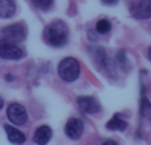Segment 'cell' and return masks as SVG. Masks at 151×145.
<instances>
[{
	"instance_id": "44dd1931",
	"label": "cell",
	"mask_w": 151,
	"mask_h": 145,
	"mask_svg": "<svg viewBox=\"0 0 151 145\" xmlns=\"http://www.w3.org/2000/svg\"><path fill=\"white\" fill-rule=\"evenodd\" d=\"M147 58L151 61V46L149 48V50H147Z\"/></svg>"
},
{
	"instance_id": "8992f818",
	"label": "cell",
	"mask_w": 151,
	"mask_h": 145,
	"mask_svg": "<svg viewBox=\"0 0 151 145\" xmlns=\"http://www.w3.org/2000/svg\"><path fill=\"white\" fill-rule=\"evenodd\" d=\"M77 104L80 107V109L83 114H97L101 111V104L97 100L94 96H88V95H82L77 98Z\"/></svg>"
},
{
	"instance_id": "277c9868",
	"label": "cell",
	"mask_w": 151,
	"mask_h": 145,
	"mask_svg": "<svg viewBox=\"0 0 151 145\" xmlns=\"http://www.w3.org/2000/svg\"><path fill=\"white\" fill-rule=\"evenodd\" d=\"M24 57V50L15 42L0 38V58L11 61H19Z\"/></svg>"
},
{
	"instance_id": "8fae6325",
	"label": "cell",
	"mask_w": 151,
	"mask_h": 145,
	"mask_svg": "<svg viewBox=\"0 0 151 145\" xmlns=\"http://www.w3.org/2000/svg\"><path fill=\"white\" fill-rule=\"evenodd\" d=\"M134 17L138 20H147L151 17V0H141L134 9Z\"/></svg>"
},
{
	"instance_id": "7c38bea8",
	"label": "cell",
	"mask_w": 151,
	"mask_h": 145,
	"mask_svg": "<svg viewBox=\"0 0 151 145\" xmlns=\"http://www.w3.org/2000/svg\"><path fill=\"white\" fill-rule=\"evenodd\" d=\"M17 11L15 0H0V18H11Z\"/></svg>"
},
{
	"instance_id": "9a60e30c",
	"label": "cell",
	"mask_w": 151,
	"mask_h": 145,
	"mask_svg": "<svg viewBox=\"0 0 151 145\" xmlns=\"http://www.w3.org/2000/svg\"><path fill=\"white\" fill-rule=\"evenodd\" d=\"M111 31V23L106 18H101L96 23V32L99 34H106Z\"/></svg>"
},
{
	"instance_id": "9c48e42d",
	"label": "cell",
	"mask_w": 151,
	"mask_h": 145,
	"mask_svg": "<svg viewBox=\"0 0 151 145\" xmlns=\"http://www.w3.org/2000/svg\"><path fill=\"white\" fill-rule=\"evenodd\" d=\"M91 54V58H93V62L96 63V66L98 69H105L107 66V54L106 50L102 46H93L89 49Z\"/></svg>"
},
{
	"instance_id": "ba28073f",
	"label": "cell",
	"mask_w": 151,
	"mask_h": 145,
	"mask_svg": "<svg viewBox=\"0 0 151 145\" xmlns=\"http://www.w3.org/2000/svg\"><path fill=\"white\" fill-rule=\"evenodd\" d=\"M52 136H53V132L49 125H40V127L35 131L33 141L37 145H47L50 141Z\"/></svg>"
},
{
	"instance_id": "7a4b0ae2",
	"label": "cell",
	"mask_w": 151,
	"mask_h": 145,
	"mask_svg": "<svg viewBox=\"0 0 151 145\" xmlns=\"http://www.w3.org/2000/svg\"><path fill=\"white\" fill-rule=\"evenodd\" d=\"M57 72H58V77H60L64 82L72 83V82H74V80H77V78L80 77L81 65L76 58L66 57L58 63Z\"/></svg>"
},
{
	"instance_id": "30bf717a",
	"label": "cell",
	"mask_w": 151,
	"mask_h": 145,
	"mask_svg": "<svg viewBox=\"0 0 151 145\" xmlns=\"http://www.w3.org/2000/svg\"><path fill=\"white\" fill-rule=\"evenodd\" d=\"M4 131H5V135H7V139L9 143L15 144V145H23L27 141V137L21 131H19L17 128L12 127L9 124H5L4 125Z\"/></svg>"
},
{
	"instance_id": "e0dca14e",
	"label": "cell",
	"mask_w": 151,
	"mask_h": 145,
	"mask_svg": "<svg viewBox=\"0 0 151 145\" xmlns=\"http://www.w3.org/2000/svg\"><path fill=\"white\" fill-rule=\"evenodd\" d=\"M117 61H118V63H119V66H121L122 69H127V68H129L127 58H126L125 52H123V50H121V52L117 53Z\"/></svg>"
},
{
	"instance_id": "5b68a950",
	"label": "cell",
	"mask_w": 151,
	"mask_h": 145,
	"mask_svg": "<svg viewBox=\"0 0 151 145\" xmlns=\"http://www.w3.org/2000/svg\"><path fill=\"white\" fill-rule=\"evenodd\" d=\"M7 117L13 125H24L28 122V112L23 104L11 103L7 108Z\"/></svg>"
},
{
	"instance_id": "4fadbf2b",
	"label": "cell",
	"mask_w": 151,
	"mask_h": 145,
	"mask_svg": "<svg viewBox=\"0 0 151 145\" xmlns=\"http://www.w3.org/2000/svg\"><path fill=\"white\" fill-rule=\"evenodd\" d=\"M106 128L109 131H119V132H123V131L127 128V122H126L119 114H115L114 116L106 123Z\"/></svg>"
},
{
	"instance_id": "3957f363",
	"label": "cell",
	"mask_w": 151,
	"mask_h": 145,
	"mask_svg": "<svg viewBox=\"0 0 151 145\" xmlns=\"http://www.w3.org/2000/svg\"><path fill=\"white\" fill-rule=\"evenodd\" d=\"M0 36H1L3 40H7V41L19 44V42H23L24 40H25L27 29L23 24L15 23V24L4 26V28L0 31Z\"/></svg>"
},
{
	"instance_id": "5bb4252c",
	"label": "cell",
	"mask_w": 151,
	"mask_h": 145,
	"mask_svg": "<svg viewBox=\"0 0 151 145\" xmlns=\"http://www.w3.org/2000/svg\"><path fill=\"white\" fill-rule=\"evenodd\" d=\"M141 116L151 117V103L149 102V99L146 98L145 90L142 91V96H141Z\"/></svg>"
},
{
	"instance_id": "d6986e66",
	"label": "cell",
	"mask_w": 151,
	"mask_h": 145,
	"mask_svg": "<svg viewBox=\"0 0 151 145\" xmlns=\"http://www.w3.org/2000/svg\"><path fill=\"white\" fill-rule=\"evenodd\" d=\"M102 145H119L115 140H106L102 143Z\"/></svg>"
},
{
	"instance_id": "2e32d148",
	"label": "cell",
	"mask_w": 151,
	"mask_h": 145,
	"mask_svg": "<svg viewBox=\"0 0 151 145\" xmlns=\"http://www.w3.org/2000/svg\"><path fill=\"white\" fill-rule=\"evenodd\" d=\"M55 0H32V4L41 11H48L53 5Z\"/></svg>"
},
{
	"instance_id": "6da1fadb",
	"label": "cell",
	"mask_w": 151,
	"mask_h": 145,
	"mask_svg": "<svg viewBox=\"0 0 151 145\" xmlns=\"http://www.w3.org/2000/svg\"><path fill=\"white\" fill-rule=\"evenodd\" d=\"M69 29L63 20H55L44 29V41L52 48H63L68 44Z\"/></svg>"
},
{
	"instance_id": "ac0fdd59",
	"label": "cell",
	"mask_w": 151,
	"mask_h": 145,
	"mask_svg": "<svg viewBox=\"0 0 151 145\" xmlns=\"http://www.w3.org/2000/svg\"><path fill=\"white\" fill-rule=\"evenodd\" d=\"M104 4H106V5H114V4H117L118 3V0H101Z\"/></svg>"
},
{
	"instance_id": "ffe728a7",
	"label": "cell",
	"mask_w": 151,
	"mask_h": 145,
	"mask_svg": "<svg viewBox=\"0 0 151 145\" xmlns=\"http://www.w3.org/2000/svg\"><path fill=\"white\" fill-rule=\"evenodd\" d=\"M3 107H4V99H3L1 96H0V109H1Z\"/></svg>"
},
{
	"instance_id": "52a82bcc",
	"label": "cell",
	"mask_w": 151,
	"mask_h": 145,
	"mask_svg": "<svg viewBox=\"0 0 151 145\" xmlns=\"http://www.w3.org/2000/svg\"><path fill=\"white\" fill-rule=\"evenodd\" d=\"M83 129H85V125L81 119L77 117H70V119L66 122L65 124V135L68 136L70 140H78V139L82 136Z\"/></svg>"
}]
</instances>
